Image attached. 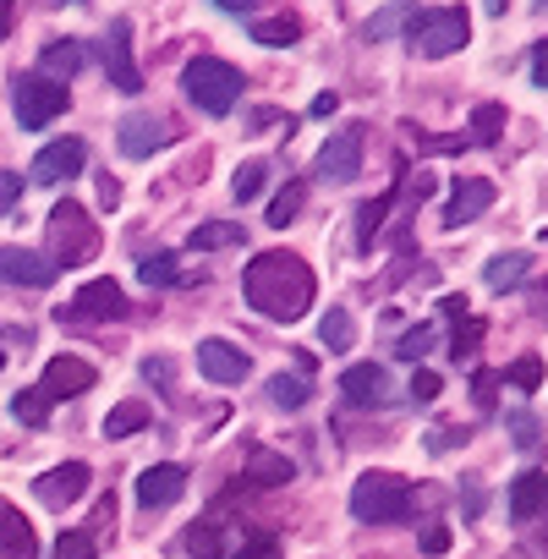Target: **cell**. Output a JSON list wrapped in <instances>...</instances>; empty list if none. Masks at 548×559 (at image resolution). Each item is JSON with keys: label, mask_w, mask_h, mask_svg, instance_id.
I'll return each instance as SVG.
<instances>
[{"label": "cell", "mask_w": 548, "mask_h": 559, "mask_svg": "<svg viewBox=\"0 0 548 559\" xmlns=\"http://www.w3.org/2000/svg\"><path fill=\"white\" fill-rule=\"evenodd\" d=\"M241 297L274 324H297L313 308V269L297 252H258L241 269Z\"/></svg>", "instance_id": "cell-1"}, {"label": "cell", "mask_w": 548, "mask_h": 559, "mask_svg": "<svg viewBox=\"0 0 548 559\" xmlns=\"http://www.w3.org/2000/svg\"><path fill=\"white\" fill-rule=\"evenodd\" d=\"M352 515L368 521V526H395V521L417 515V493L395 472H362L357 488H352Z\"/></svg>", "instance_id": "cell-2"}, {"label": "cell", "mask_w": 548, "mask_h": 559, "mask_svg": "<svg viewBox=\"0 0 548 559\" xmlns=\"http://www.w3.org/2000/svg\"><path fill=\"white\" fill-rule=\"evenodd\" d=\"M181 88L203 116H230L236 99H241V72L230 61H219V56H192L181 67Z\"/></svg>", "instance_id": "cell-3"}, {"label": "cell", "mask_w": 548, "mask_h": 559, "mask_svg": "<svg viewBox=\"0 0 548 559\" xmlns=\"http://www.w3.org/2000/svg\"><path fill=\"white\" fill-rule=\"evenodd\" d=\"M45 236H50V247H56V263H61V269H83V263H94V258H99V225L88 219V209H83L78 198H61V203L50 209Z\"/></svg>", "instance_id": "cell-4"}, {"label": "cell", "mask_w": 548, "mask_h": 559, "mask_svg": "<svg viewBox=\"0 0 548 559\" xmlns=\"http://www.w3.org/2000/svg\"><path fill=\"white\" fill-rule=\"evenodd\" d=\"M466 39H472V23H466L461 7L417 12V23H412V50H417L422 61H444V56L466 50Z\"/></svg>", "instance_id": "cell-5"}, {"label": "cell", "mask_w": 548, "mask_h": 559, "mask_svg": "<svg viewBox=\"0 0 548 559\" xmlns=\"http://www.w3.org/2000/svg\"><path fill=\"white\" fill-rule=\"evenodd\" d=\"M127 313H132V302L116 280H88V286H78V297L67 308H56L61 324H110V319H127Z\"/></svg>", "instance_id": "cell-6"}, {"label": "cell", "mask_w": 548, "mask_h": 559, "mask_svg": "<svg viewBox=\"0 0 548 559\" xmlns=\"http://www.w3.org/2000/svg\"><path fill=\"white\" fill-rule=\"evenodd\" d=\"M12 110H17L23 132H45V127L67 110V83H50V78L28 72V78H17V88H12Z\"/></svg>", "instance_id": "cell-7"}, {"label": "cell", "mask_w": 548, "mask_h": 559, "mask_svg": "<svg viewBox=\"0 0 548 559\" xmlns=\"http://www.w3.org/2000/svg\"><path fill=\"white\" fill-rule=\"evenodd\" d=\"M176 143V127L165 121V116H154V110H132V116H121V127H116V148L127 154V159H154L159 148H170Z\"/></svg>", "instance_id": "cell-8"}, {"label": "cell", "mask_w": 548, "mask_h": 559, "mask_svg": "<svg viewBox=\"0 0 548 559\" xmlns=\"http://www.w3.org/2000/svg\"><path fill=\"white\" fill-rule=\"evenodd\" d=\"M313 176L330 187H346L362 176V127H341L319 154H313Z\"/></svg>", "instance_id": "cell-9"}, {"label": "cell", "mask_w": 548, "mask_h": 559, "mask_svg": "<svg viewBox=\"0 0 548 559\" xmlns=\"http://www.w3.org/2000/svg\"><path fill=\"white\" fill-rule=\"evenodd\" d=\"M83 170H88V143H83V138H56V143L39 148L28 181H34V187H67V181L83 176Z\"/></svg>", "instance_id": "cell-10"}, {"label": "cell", "mask_w": 548, "mask_h": 559, "mask_svg": "<svg viewBox=\"0 0 548 559\" xmlns=\"http://www.w3.org/2000/svg\"><path fill=\"white\" fill-rule=\"evenodd\" d=\"M56 280V258L34 247H0V286L7 292H45Z\"/></svg>", "instance_id": "cell-11"}, {"label": "cell", "mask_w": 548, "mask_h": 559, "mask_svg": "<svg viewBox=\"0 0 548 559\" xmlns=\"http://www.w3.org/2000/svg\"><path fill=\"white\" fill-rule=\"evenodd\" d=\"M99 56H105V72H110V83H116L121 94H143V72H138V61H132V23H127V17L110 23Z\"/></svg>", "instance_id": "cell-12"}, {"label": "cell", "mask_w": 548, "mask_h": 559, "mask_svg": "<svg viewBox=\"0 0 548 559\" xmlns=\"http://www.w3.org/2000/svg\"><path fill=\"white\" fill-rule=\"evenodd\" d=\"M94 379H99V373H94V362H88V357H67V352H61V357L45 368V379H39L34 390H39V395L56 406V401L88 395V390H94Z\"/></svg>", "instance_id": "cell-13"}, {"label": "cell", "mask_w": 548, "mask_h": 559, "mask_svg": "<svg viewBox=\"0 0 548 559\" xmlns=\"http://www.w3.org/2000/svg\"><path fill=\"white\" fill-rule=\"evenodd\" d=\"M83 493H88V466H83V461H67V466L34 477V499H39L45 510H67V504H78Z\"/></svg>", "instance_id": "cell-14"}, {"label": "cell", "mask_w": 548, "mask_h": 559, "mask_svg": "<svg viewBox=\"0 0 548 559\" xmlns=\"http://www.w3.org/2000/svg\"><path fill=\"white\" fill-rule=\"evenodd\" d=\"M198 373H203L209 384H241V379L252 373V362H247V352L230 346V341H203V346H198Z\"/></svg>", "instance_id": "cell-15"}, {"label": "cell", "mask_w": 548, "mask_h": 559, "mask_svg": "<svg viewBox=\"0 0 548 559\" xmlns=\"http://www.w3.org/2000/svg\"><path fill=\"white\" fill-rule=\"evenodd\" d=\"M488 209H493V187H488L483 176H466V181H455V187H450V203H444V225H450V230H461V225L483 219Z\"/></svg>", "instance_id": "cell-16"}, {"label": "cell", "mask_w": 548, "mask_h": 559, "mask_svg": "<svg viewBox=\"0 0 548 559\" xmlns=\"http://www.w3.org/2000/svg\"><path fill=\"white\" fill-rule=\"evenodd\" d=\"M0 559H39V532L12 499H0Z\"/></svg>", "instance_id": "cell-17"}, {"label": "cell", "mask_w": 548, "mask_h": 559, "mask_svg": "<svg viewBox=\"0 0 548 559\" xmlns=\"http://www.w3.org/2000/svg\"><path fill=\"white\" fill-rule=\"evenodd\" d=\"M187 493V472L176 466V461H159V466H148L143 477H138V504L143 510H165V504H176Z\"/></svg>", "instance_id": "cell-18"}, {"label": "cell", "mask_w": 548, "mask_h": 559, "mask_svg": "<svg viewBox=\"0 0 548 559\" xmlns=\"http://www.w3.org/2000/svg\"><path fill=\"white\" fill-rule=\"evenodd\" d=\"M341 390H346V401L352 406H390V373L384 368H373V362H357V368H346L341 373Z\"/></svg>", "instance_id": "cell-19"}, {"label": "cell", "mask_w": 548, "mask_h": 559, "mask_svg": "<svg viewBox=\"0 0 548 559\" xmlns=\"http://www.w3.org/2000/svg\"><path fill=\"white\" fill-rule=\"evenodd\" d=\"M510 515H515V526H532L537 515H548V477L543 472H521L510 483Z\"/></svg>", "instance_id": "cell-20"}, {"label": "cell", "mask_w": 548, "mask_h": 559, "mask_svg": "<svg viewBox=\"0 0 548 559\" xmlns=\"http://www.w3.org/2000/svg\"><path fill=\"white\" fill-rule=\"evenodd\" d=\"M526 274H532V252H499V258L483 263V286L504 297V292H521Z\"/></svg>", "instance_id": "cell-21"}, {"label": "cell", "mask_w": 548, "mask_h": 559, "mask_svg": "<svg viewBox=\"0 0 548 559\" xmlns=\"http://www.w3.org/2000/svg\"><path fill=\"white\" fill-rule=\"evenodd\" d=\"M417 23V0H390V7H379L368 23H362V39L368 45H384V39H395L401 28H412Z\"/></svg>", "instance_id": "cell-22"}, {"label": "cell", "mask_w": 548, "mask_h": 559, "mask_svg": "<svg viewBox=\"0 0 548 559\" xmlns=\"http://www.w3.org/2000/svg\"><path fill=\"white\" fill-rule=\"evenodd\" d=\"M83 61H88V50H83L78 39H56V45H45V56H39V67H45L39 78H50V83L67 78V83H72V78L83 72Z\"/></svg>", "instance_id": "cell-23"}, {"label": "cell", "mask_w": 548, "mask_h": 559, "mask_svg": "<svg viewBox=\"0 0 548 559\" xmlns=\"http://www.w3.org/2000/svg\"><path fill=\"white\" fill-rule=\"evenodd\" d=\"M225 548H230V543H225L219 510H214L209 521H198V526L187 532V554H192V559H225Z\"/></svg>", "instance_id": "cell-24"}, {"label": "cell", "mask_w": 548, "mask_h": 559, "mask_svg": "<svg viewBox=\"0 0 548 559\" xmlns=\"http://www.w3.org/2000/svg\"><path fill=\"white\" fill-rule=\"evenodd\" d=\"M247 34L258 45H269V50H281V45H297L302 39V23L297 17H258V23H247Z\"/></svg>", "instance_id": "cell-25"}, {"label": "cell", "mask_w": 548, "mask_h": 559, "mask_svg": "<svg viewBox=\"0 0 548 559\" xmlns=\"http://www.w3.org/2000/svg\"><path fill=\"white\" fill-rule=\"evenodd\" d=\"M247 483H252V488H281V483H291V461L258 450V455L247 461Z\"/></svg>", "instance_id": "cell-26"}, {"label": "cell", "mask_w": 548, "mask_h": 559, "mask_svg": "<svg viewBox=\"0 0 548 559\" xmlns=\"http://www.w3.org/2000/svg\"><path fill=\"white\" fill-rule=\"evenodd\" d=\"M148 428V406L143 401H121L110 417H105V439H132V433H143Z\"/></svg>", "instance_id": "cell-27"}, {"label": "cell", "mask_w": 548, "mask_h": 559, "mask_svg": "<svg viewBox=\"0 0 548 559\" xmlns=\"http://www.w3.org/2000/svg\"><path fill=\"white\" fill-rule=\"evenodd\" d=\"M308 395H313V384H308L302 373H274V379H269V401H274V406H286V412L308 406Z\"/></svg>", "instance_id": "cell-28"}, {"label": "cell", "mask_w": 548, "mask_h": 559, "mask_svg": "<svg viewBox=\"0 0 548 559\" xmlns=\"http://www.w3.org/2000/svg\"><path fill=\"white\" fill-rule=\"evenodd\" d=\"M302 198H308V187H302V181H286L281 192H274V203H269V225L286 230V225L302 214Z\"/></svg>", "instance_id": "cell-29"}, {"label": "cell", "mask_w": 548, "mask_h": 559, "mask_svg": "<svg viewBox=\"0 0 548 559\" xmlns=\"http://www.w3.org/2000/svg\"><path fill=\"white\" fill-rule=\"evenodd\" d=\"M236 241H247V230L230 225V219H209V225L192 230V247H203V252H219V247H236Z\"/></svg>", "instance_id": "cell-30"}, {"label": "cell", "mask_w": 548, "mask_h": 559, "mask_svg": "<svg viewBox=\"0 0 548 559\" xmlns=\"http://www.w3.org/2000/svg\"><path fill=\"white\" fill-rule=\"evenodd\" d=\"M319 341H324V352H352V341H357L352 313H346V308H330L324 324H319Z\"/></svg>", "instance_id": "cell-31"}, {"label": "cell", "mask_w": 548, "mask_h": 559, "mask_svg": "<svg viewBox=\"0 0 548 559\" xmlns=\"http://www.w3.org/2000/svg\"><path fill=\"white\" fill-rule=\"evenodd\" d=\"M138 280H143V286H181V263H176V252H154V258H143V263H138Z\"/></svg>", "instance_id": "cell-32"}, {"label": "cell", "mask_w": 548, "mask_h": 559, "mask_svg": "<svg viewBox=\"0 0 548 559\" xmlns=\"http://www.w3.org/2000/svg\"><path fill=\"white\" fill-rule=\"evenodd\" d=\"M12 417H17L23 428H45V423H50V401H45L39 390H23V395L12 401Z\"/></svg>", "instance_id": "cell-33"}, {"label": "cell", "mask_w": 548, "mask_h": 559, "mask_svg": "<svg viewBox=\"0 0 548 559\" xmlns=\"http://www.w3.org/2000/svg\"><path fill=\"white\" fill-rule=\"evenodd\" d=\"M499 132H504V105H477L472 110V138L477 143H499Z\"/></svg>", "instance_id": "cell-34"}, {"label": "cell", "mask_w": 548, "mask_h": 559, "mask_svg": "<svg viewBox=\"0 0 548 559\" xmlns=\"http://www.w3.org/2000/svg\"><path fill=\"white\" fill-rule=\"evenodd\" d=\"M428 352H433V330H428V324H417V330H412V335H401V346H395V357H401V362H422Z\"/></svg>", "instance_id": "cell-35"}, {"label": "cell", "mask_w": 548, "mask_h": 559, "mask_svg": "<svg viewBox=\"0 0 548 559\" xmlns=\"http://www.w3.org/2000/svg\"><path fill=\"white\" fill-rule=\"evenodd\" d=\"M477 346H483V324L461 313V330H455V341H450V352H455V362H461V357H472Z\"/></svg>", "instance_id": "cell-36"}, {"label": "cell", "mask_w": 548, "mask_h": 559, "mask_svg": "<svg viewBox=\"0 0 548 559\" xmlns=\"http://www.w3.org/2000/svg\"><path fill=\"white\" fill-rule=\"evenodd\" d=\"M56 559H94V537L88 532H61L56 537Z\"/></svg>", "instance_id": "cell-37"}, {"label": "cell", "mask_w": 548, "mask_h": 559, "mask_svg": "<svg viewBox=\"0 0 548 559\" xmlns=\"http://www.w3.org/2000/svg\"><path fill=\"white\" fill-rule=\"evenodd\" d=\"M236 559H281V537L258 532V537H247V543L236 548Z\"/></svg>", "instance_id": "cell-38"}, {"label": "cell", "mask_w": 548, "mask_h": 559, "mask_svg": "<svg viewBox=\"0 0 548 559\" xmlns=\"http://www.w3.org/2000/svg\"><path fill=\"white\" fill-rule=\"evenodd\" d=\"M504 379H510L515 390H537V384H543V362H537V357H521V362H515Z\"/></svg>", "instance_id": "cell-39"}, {"label": "cell", "mask_w": 548, "mask_h": 559, "mask_svg": "<svg viewBox=\"0 0 548 559\" xmlns=\"http://www.w3.org/2000/svg\"><path fill=\"white\" fill-rule=\"evenodd\" d=\"M258 187H263V165H258V159H252V165H241V170L230 176V192H236V198H252Z\"/></svg>", "instance_id": "cell-40"}, {"label": "cell", "mask_w": 548, "mask_h": 559, "mask_svg": "<svg viewBox=\"0 0 548 559\" xmlns=\"http://www.w3.org/2000/svg\"><path fill=\"white\" fill-rule=\"evenodd\" d=\"M439 390H444V379H439V373H428V368H417V373H412V401H439Z\"/></svg>", "instance_id": "cell-41"}, {"label": "cell", "mask_w": 548, "mask_h": 559, "mask_svg": "<svg viewBox=\"0 0 548 559\" xmlns=\"http://www.w3.org/2000/svg\"><path fill=\"white\" fill-rule=\"evenodd\" d=\"M510 433H515L521 450H532V444H537V417H532V412H510Z\"/></svg>", "instance_id": "cell-42"}, {"label": "cell", "mask_w": 548, "mask_h": 559, "mask_svg": "<svg viewBox=\"0 0 548 559\" xmlns=\"http://www.w3.org/2000/svg\"><path fill=\"white\" fill-rule=\"evenodd\" d=\"M23 198V176H12V170H0V214H12V203Z\"/></svg>", "instance_id": "cell-43"}, {"label": "cell", "mask_w": 548, "mask_h": 559, "mask_svg": "<svg viewBox=\"0 0 548 559\" xmlns=\"http://www.w3.org/2000/svg\"><path fill=\"white\" fill-rule=\"evenodd\" d=\"M532 83H537V88H548V39L532 50Z\"/></svg>", "instance_id": "cell-44"}, {"label": "cell", "mask_w": 548, "mask_h": 559, "mask_svg": "<svg viewBox=\"0 0 548 559\" xmlns=\"http://www.w3.org/2000/svg\"><path fill=\"white\" fill-rule=\"evenodd\" d=\"M422 548H428V554H444V548H450V532H444V526H428V532H422Z\"/></svg>", "instance_id": "cell-45"}, {"label": "cell", "mask_w": 548, "mask_h": 559, "mask_svg": "<svg viewBox=\"0 0 548 559\" xmlns=\"http://www.w3.org/2000/svg\"><path fill=\"white\" fill-rule=\"evenodd\" d=\"M335 110H341L335 94H319V99H313V116H335Z\"/></svg>", "instance_id": "cell-46"}, {"label": "cell", "mask_w": 548, "mask_h": 559, "mask_svg": "<svg viewBox=\"0 0 548 559\" xmlns=\"http://www.w3.org/2000/svg\"><path fill=\"white\" fill-rule=\"evenodd\" d=\"M7 28H12V0H0V39H7Z\"/></svg>", "instance_id": "cell-47"}, {"label": "cell", "mask_w": 548, "mask_h": 559, "mask_svg": "<svg viewBox=\"0 0 548 559\" xmlns=\"http://www.w3.org/2000/svg\"><path fill=\"white\" fill-rule=\"evenodd\" d=\"M225 12H252V0H219Z\"/></svg>", "instance_id": "cell-48"}, {"label": "cell", "mask_w": 548, "mask_h": 559, "mask_svg": "<svg viewBox=\"0 0 548 559\" xmlns=\"http://www.w3.org/2000/svg\"><path fill=\"white\" fill-rule=\"evenodd\" d=\"M504 7H510V0H488V12H493V17H499V12H504Z\"/></svg>", "instance_id": "cell-49"}, {"label": "cell", "mask_w": 548, "mask_h": 559, "mask_svg": "<svg viewBox=\"0 0 548 559\" xmlns=\"http://www.w3.org/2000/svg\"><path fill=\"white\" fill-rule=\"evenodd\" d=\"M50 7H61V0H50ZM72 7H83V0H72Z\"/></svg>", "instance_id": "cell-50"}, {"label": "cell", "mask_w": 548, "mask_h": 559, "mask_svg": "<svg viewBox=\"0 0 548 559\" xmlns=\"http://www.w3.org/2000/svg\"><path fill=\"white\" fill-rule=\"evenodd\" d=\"M0 368H7V352H0Z\"/></svg>", "instance_id": "cell-51"}, {"label": "cell", "mask_w": 548, "mask_h": 559, "mask_svg": "<svg viewBox=\"0 0 548 559\" xmlns=\"http://www.w3.org/2000/svg\"><path fill=\"white\" fill-rule=\"evenodd\" d=\"M537 7H548V0H537Z\"/></svg>", "instance_id": "cell-52"}]
</instances>
